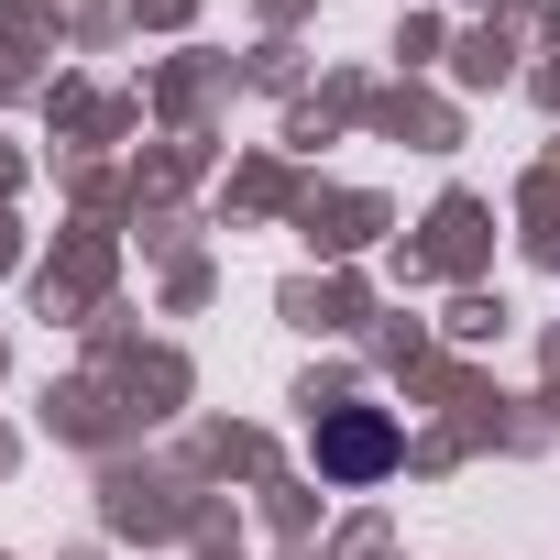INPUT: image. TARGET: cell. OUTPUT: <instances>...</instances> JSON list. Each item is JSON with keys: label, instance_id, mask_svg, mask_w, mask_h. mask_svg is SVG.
Segmentation results:
<instances>
[{"label": "cell", "instance_id": "cell-1", "mask_svg": "<svg viewBox=\"0 0 560 560\" xmlns=\"http://www.w3.org/2000/svg\"><path fill=\"white\" fill-rule=\"evenodd\" d=\"M319 462L363 483V472H385V462H396V429H385L374 407H341V418H319Z\"/></svg>", "mask_w": 560, "mask_h": 560}]
</instances>
